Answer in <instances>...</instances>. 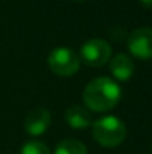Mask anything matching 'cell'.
Here are the masks:
<instances>
[{
  "instance_id": "1",
  "label": "cell",
  "mask_w": 152,
  "mask_h": 154,
  "mask_svg": "<svg viewBox=\"0 0 152 154\" xmlns=\"http://www.w3.org/2000/svg\"><path fill=\"white\" fill-rule=\"evenodd\" d=\"M121 87L110 78L100 76L87 84L84 88V103L90 111L106 112L113 109L121 100Z\"/></svg>"
},
{
  "instance_id": "2",
  "label": "cell",
  "mask_w": 152,
  "mask_h": 154,
  "mask_svg": "<svg viewBox=\"0 0 152 154\" xmlns=\"http://www.w3.org/2000/svg\"><path fill=\"white\" fill-rule=\"evenodd\" d=\"M91 126H93V138L104 148L118 147L125 139L127 135V127L122 123V120L113 115L99 118Z\"/></svg>"
},
{
  "instance_id": "3",
  "label": "cell",
  "mask_w": 152,
  "mask_h": 154,
  "mask_svg": "<svg viewBox=\"0 0 152 154\" xmlns=\"http://www.w3.org/2000/svg\"><path fill=\"white\" fill-rule=\"evenodd\" d=\"M48 66L58 76H73L81 66L79 55L67 47L54 48L48 55Z\"/></svg>"
},
{
  "instance_id": "4",
  "label": "cell",
  "mask_w": 152,
  "mask_h": 154,
  "mask_svg": "<svg viewBox=\"0 0 152 154\" xmlns=\"http://www.w3.org/2000/svg\"><path fill=\"white\" fill-rule=\"evenodd\" d=\"M112 55V48L110 45L100 38H93L88 39L81 45L79 50V60L90 66V67H101L104 66Z\"/></svg>"
},
{
  "instance_id": "5",
  "label": "cell",
  "mask_w": 152,
  "mask_h": 154,
  "mask_svg": "<svg viewBox=\"0 0 152 154\" xmlns=\"http://www.w3.org/2000/svg\"><path fill=\"white\" fill-rule=\"evenodd\" d=\"M128 50L130 52L142 60L152 58V29L140 27L130 33L128 36Z\"/></svg>"
},
{
  "instance_id": "6",
  "label": "cell",
  "mask_w": 152,
  "mask_h": 154,
  "mask_svg": "<svg viewBox=\"0 0 152 154\" xmlns=\"http://www.w3.org/2000/svg\"><path fill=\"white\" fill-rule=\"evenodd\" d=\"M51 126V112L45 108L31 109L24 120V130L30 136L43 135Z\"/></svg>"
},
{
  "instance_id": "7",
  "label": "cell",
  "mask_w": 152,
  "mask_h": 154,
  "mask_svg": "<svg viewBox=\"0 0 152 154\" xmlns=\"http://www.w3.org/2000/svg\"><path fill=\"white\" fill-rule=\"evenodd\" d=\"M110 72L118 81H127L134 73V63L125 54H118L110 60Z\"/></svg>"
},
{
  "instance_id": "8",
  "label": "cell",
  "mask_w": 152,
  "mask_h": 154,
  "mask_svg": "<svg viewBox=\"0 0 152 154\" xmlns=\"http://www.w3.org/2000/svg\"><path fill=\"white\" fill-rule=\"evenodd\" d=\"M64 120L73 129H87L93 124L90 111L79 105H73V106L67 108V111L64 114Z\"/></svg>"
},
{
  "instance_id": "9",
  "label": "cell",
  "mask_w": 152,
  "mask_h": 154,
  "mask_svg": "<svg viewBox=\"0 0 152 154\" xmlns=\"http://www.w3.org/2000/svg\"><path fill=\"white\" fill-rule=\"evenodd\" d=\"M54 154H88L85 144L78 139H63L57 144Z\"/></svg>"
},
{
  "instance_id": "10",
  "label": "cell",
  "mask_w": 152,
  "mask_h": 154,
  "mask_svg": "<svg viewBox=\"0 0 152 154\" xmlns=\"http://www.w3.org/2000/svg\"><path fill=\"white\" fill-rule=\"evenodd\" d=\"M19 154H51V151L40 141H28L21 147Z\"/></svg>"
},
{
  "instance_id": "11",
  "label": "cell",
  "mask_w": 152,
  "mask_h": 154,
  "mask_svg": "<svg viewBox=\"0 0 152 154\" xmlns=\"http://www.w3.org/2000/svg\"><path fill=\"white\" fill-rule=\"evenodd\" d=\"M139 2H140V5L145 6V8H152V0H139Z\"/></svg>"
},
{
  "instance_id": "12",
  "label": "cell",
  "mask_w": 152,
  "mask_h": 154,
  "mask_svg": "<svg viewBox=\"0 0 152 154\" xmlns=\"http://www.w3.org/2000/svg\"><path fill=\"white\" fill-rule=\"evenodd\" d=\"M73 2H84V0H73Z\"/></svg>"
},
{
  "instance_id": "13",
  "label": "cell",
  "mask_w": 152,
  "mask_h": 154,
  "mask_svg": "<svg viewBox=\"0 0 152 154\" xmlns=\"http://www.w3.org/2000/svg\"><path fill=\"white\" fill-rule=\"evenodd\" d=\"M151 153H152V147H151Z\"/></svg>"
}]
</instances>
